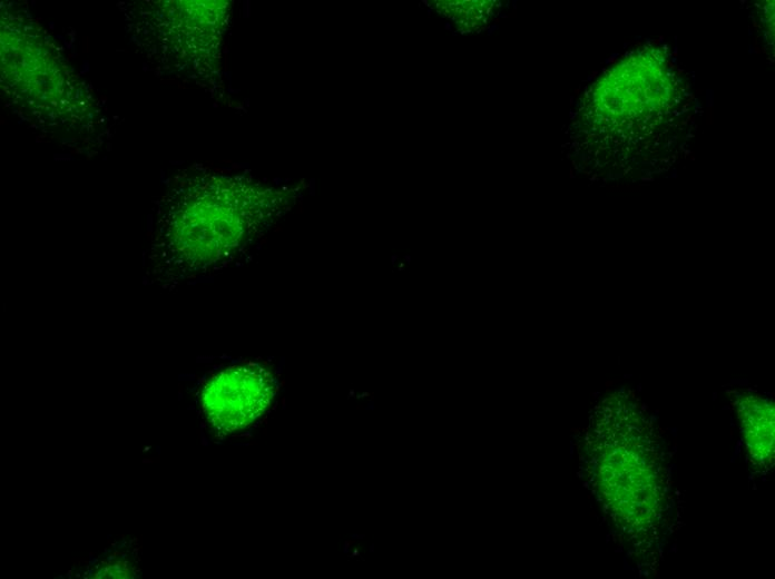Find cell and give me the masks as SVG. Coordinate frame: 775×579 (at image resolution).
Listing matches in <instances>:
<instances>
[{
	"label": "cell",
	"mask_w": 775,
	"mask_h": 579,
	"mask_svg": "<svg viewBox=\"0 0 775 579\" xmlns=\"http://www.w3.org/2000/svg\"><path fill=\"white\" fill-rule=\"evenodd\" d=\"M268 190L215 178L180 187L160 216L149 281L174 286L228 265L275 209Z\"/></svg>",
	"instance_id": "cell-1"
},
{
	"label": "cell",
	"mask_w": 775,
	"mask_h": 579,
	"mask_svg": "<svg viewBox=\"0 0 775 579\" xmlns=\"http://www.w3.org/2000/svg\"><path fill=\"white\" fill-rule=\"evenodd\" d=\"M274 380L264 369L234 366L216 374L202 392L208 421L222 432L245 428L269 404Z\"/></svg>",
	"instance_id": "cell-2"
},
{
	"label": "cell",
	"mask_w": 775,
	"mask_h": 579,
	"mask_svg": "<svg viewBox=\"0 0 775 579\" xmlns=\"http://www.w3.org/2000/svg\"><path fill=\"white\" fill-rule=\"evenodd\" d=\"M454 7L458 8L457 11H447L445 14L454 19L458 23L469 24L472 23L473 28L480 22L485 23L487 18L490 14V2L484 1H451Z\"/></svg>",
	"instance_id": "cell-3"
}]
</instances>
